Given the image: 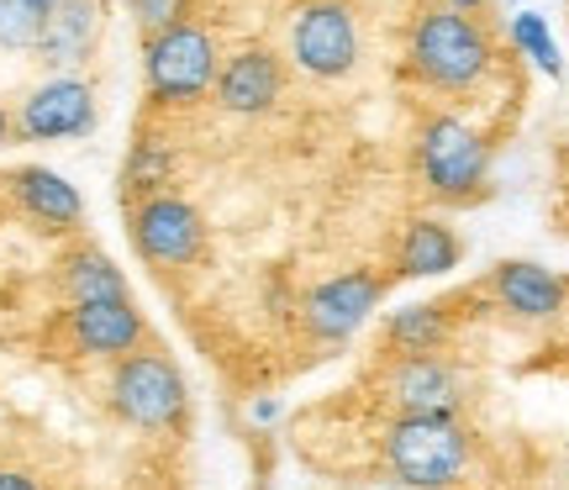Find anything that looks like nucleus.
I'll list each match as a JSON object with an SVG mask.
<instances>
[{
  "label": "nucleus",
  "mask_w": 569,
  "mask_h": 490,
  "mask_svg": "<svg viewBox=\"0 0 569 490\" xmlns=\"http://www.w3.org/2000/svg\"><path fill=\"white\" fill-rule=\"evenodd\" d=\"M448 11H459V17H469V11H480V6H486V0H443Z\"/></svg>",
  "instance_id": "a878e982"
},
{
  "label": "nucleus",
  "mask_w": 569,
  "mask_h": 490,
  "mask_svg": "<svg viewBox=\"0 0 569 490\" xmlns=\"http://www.w3.org/2000/svg\"><path fill=\"white\" fill-rule=\"evenodd\" d=\"M111 407L132 428H174L190 407V390L169 353H127L111 374Z\"/></svg>",
  "instance_id": "39448f33"
},
{
  "label": "nucleus",
  "mask_w": 569,
  "mask_h": 490,
  "mask_svg": "<svg viewBox=\"0 0 569 490\" xmlns=\"http://www.w3.org/2000/svg\"><path fill=\"white\" fill-rule=\"evenodd\" d=\"M380 453L407 490H448L469 470V432L459 417H396Z\"/></svg>",
  "instance_id": "f257e3e1"
},
{
  "label": "nucleus",
  "mask_w": 569,
  "mask_h": 490,
  "mask_svg": "<svg viewBox=\"0 0 569 490\" xmlns=\"http://www.w3.org/2000/svg\"><path fill=\"white\" fill-rule=\"evenodd\" d=\"M169 169H174L169 143H163V138H142V143H132L122 184L127 190H142V196H159V184H169Z\"/></svg>",
  "instance_id": "412c9836"
},
{
  "label": "nucleus",
  "mask_w": 569,
  "mask_h": 490,
  "mask_svg": "<svg viewBox=\"0 0 569 490\" xmlns=\"http://www.w3.org/2000/svg\"><path fill=\"white\" fill-rule=\"evenodd\" d=\"M465 259V243H459V232L438 217H422V222L407 227V243L396 253V274H407V280H432V274H448V269H459Z\"/></svg>",
  "instance_id": "dca6fc26"
},
{
  "label": "nucleus",
  "mask_w": 569,
  "mask_h": 490,
  "mask_svg": "<svg viewBox=\"0 0 569 490\" xmlns=\"http://www.w3.org/2000/svg\"><path fill=\"white\" fill-rule=\"evenodd\" d=\"M274 417H280V401H274V396L253 401V422H274Z\"/></svg>",
  "instance_id": "b1692460"
},
{
  "label": "nucleus",
  "mask_w": 569,
  "mask_h": 490,
  "mask_svg": "<svg viewBox=\"0 0 569 490\" xmlns=\"http://www.w3.org/2000/svg\"><path fill=\"white\" fill-rule=\"evenodd\" d=\"M17 138L21 143H59L96 132V90L80 74H53L17 106Z\"/></svg>",
  "instance_id": "6e6552de"
},
{
  "label": "nucleus",
  "mask_w": 569,
  "mask_h": 490,
  "mask_svg": "<svg viewBox=\"0 0 569 490\" xmlns=\"http://www.w3.org/2000/svg\"><path fill=\"white\" fill-rule=\"evenodd\" d=\"M280 84H284L280 53L243 48V53H232V59L217 69L211 96H217V106L232 111V117H259V111H269V106L280 101Z\"/></svg>",
  "instance_id": "9b49d317"
},
{
  "label": "nucleus",
  "mask_w": 569,
  "mask_h": 490,
  "mask_svg": "<svg viewBox=\"0 0 569 490\" xmlns=\"http://www.w3.org/2000/svg\"><path fill=\"white\" fill-rule=\"evenodd\" d=\"M386 343L396 348L401 359H422V353H438V348L448 343V311L432 307V301H417V307L390 311Z\"/></svg>",
  "instance_id": "a211bd4d"
},
{
  "label": "nucleus",
  "mask_w": 569,
  "mask_h": 490,
  "mask_svg": "<svg viewBox=\"0 0 569 490\" xmlns=\"http://www.w3.org/2000/svg\"><path fill=\"white\" fill-rule=\"evenodd\" d=\"M380 301H386V280L369 274V269H348V274L322 280L306 296V332L322 338V343H348L375 317Z\"/></svg>",
  "instance_id": "1a4fd4ad"
},
{
  "label": "nucleus",
  "mask_w": 569,
  "mask_h": 490,
  "mask_svg": "<svg viewBox=\"0 0 569 490\" xmlns=\"http://www.w3.org/2000/svg\"><path fill=\"white\" fill-rule=\"evenodd\" d=\"M132 243L148 264L159 269H184L206 253V217L184 196H142L132 206Z\"/></svg>",
  "instance_id": "0eeeda50"
},
{
  "label": "nucleus",
  "mask_w": 569,
  "mask_h": 490,
  "mask_svg": "<svg viewBox=\"0 0 569 490\" xmlns=\"http://www.w3.org/2000/svg\"><path fill=\"white\" fill-rule=\"evenodd\" d=\"M490 296L511 317H522V322H553L569 301V286L553 269L532 264V259H507V264H496V274H490Z\"/></svg>",
  "instance_id": "f8f14e48"
},
{
  "label": "nucleus",
  "mask_w": 569,
  "mask_h": 490,
  "mask_svg": "<svg viewBox=\"0 0 569 490\" xmlns=\"http://www.w3.org/2000/svg\"><path fill=\"white\" fill-rule=\"evenodd\" d=\"M386 396L401 407V417H459L465 407V380L459 369L422 353V359H396L386 374Z\"/></svg>",
  "instance_id": "9d476101"
},
{
  "label": "nucleus",
  "mask_w": 569,
  "mask_h": 490,
  "mask_svg": "<svg viewBox=\"0 0 569 490\" xmlns=\"http://www.w3.org/2000/svg\"><path fill=\"white\" fill-rule=\"evenodd\" d=\"M417 163L438 201H469L490 174V143L459 117H432L417 138Z\"/></svg>",
  "instance_id": "20e7f679"
},
{
  "label": "nucleus",
  "mask_w": 569,
  "mask_h": 490,
  "mask_svg": "<svg viewBox=\"0 0 569 490\" xmlns=\"http://www.w3.org/2000/svg\"><path fill=\"white\" fill-rule=\"evenodd\" d=\"M290 63L311 80H343L359 63V21L343 0H306L290 17Z\"/></svg>",
  "instance_id": "423d86ee"
},
{
  "label": "nucleus",
  "mask_w": 569,
  "mask_h": 490,
  "mask_svg": "<svg viewBox=\"0 0 569 490\" xmlns=\"http://www.w3.org/2000/svg\"><path fill=\"white\" fill-rule=\"evenodd\" d=\"M217 69H222L217 42L196 21H174L142 42V80H148V96L163 106L201 101L217 84Z\"/></svg>",
  "instance_id": "7ed1b4c3"
},
{
  "label": "nucleus",
  "mask_w": 569,
  "mask_h": 490,
  "mask_svg": "<svg viewBox=\"0 0 569 490\" xmlns=\"http://www.w3.org/2000/svg\"><path fill=\"white\" fill-rule=\"evenodd\" d=\"M63 296H69V307L132 301V290H127V274L111 264V259H106L101 248H74V253L63 259Z\"/></svg>",
  "instance_id": "f3484780"
},
{
  "label": "nucleus",
  "mask_w": 569,
  "mask_h": 490,
  "mask_svg": "<svg viewBox=\"0 0 569 490\" xmlns=\"http://www.w3.org/2000/svg\"><path fill=\"white\" fill-rule=\"evenodd\" d=\"M106 27V6L101 0H59V11L48 17L38 42V59L48 69H69V63H84L101 42Z\"/></svg>",
  "instance_id": "2eb2a0df"
},
{
  "label": "nucleus",
  "mask_w": 569,
  "mask_h": 490,
  "mask_svg": "<svg viewBox=\"0 0 569 490\" xmlns=\"http://www.w3.org/2000/svg\"><path fill=\"white\" fill-rule=\"evenodd\" d=\"M6 190H11V201L42 227H80L84 222V196L63 180V174L42 169V163L11 169V174H6Z\"/></svg>",
  "instance_id": "4468645a"
},
{
  "label": "nucleus",
  "mask_w": 569,
  "mask_h": 490,
  "mask_svg": "<svg viewBox=\"0 0 569 490\" xmlns=\"http://www.w3.org/2000/svg\"><path fill=\"white\" fill-rule=\"evenodd\" d=\"M11 138H17V122H11V111H6V106H0V148L11 143Z\"/></svg>",
  "instance_id": "393cba45"
},
{
  "label": "nucleus",
  "mask_w": 569,
  "mask_h": 490,
  "mask_svg": "<svg viewBox=\"0 0 569 490\" xmlns=\"http://www.w3.org/2000/svg\"><path fill=\"white\" fill-rule=\"evenodd\" d=\"M490 69V42L469 17L432 6L411 27V74L432 90H469Z\"/></svg>",
  "instance_id": "f03ea898"
},
{
  "label": "nucleus",
  "mask_w": 569,
  "mask_h": 490,
  "mask_svg": "<svg viewBox=\"0 0 569 490\" xmlns=\"http://www.w3.org/2000/svg\"><path fill=\"white\" fill-rule=\"evenodd\" d=\"M59 11V0H0V48L6 53H38L42 27Z\"/></svg>",
  "instance_id": "6ab92c4d"
},
{
  "label": "nucleus",
  "mask_w": 569,
  "mask_h": 490,
  "mask_svg": "<svg viewBox=\"0 0 569 490\" xmlns=\"http://www.w3.org/2000/svg\"><path fill=\"white\" fill-rule=\"evenodd\" d=\"M511 42H517V48H522V53H528V59L549 74V80H559V74H565L559 42H553L549 21L538 17V11H517V17H511Z\"/></svg>",
  "instance_id": "aec40b11"
},
{
  "label": "nucleus",
  "mask_w": 569,
  "mask_h": 490,
  "mask_svg": "<svg viewBox=\"0 0 569 490\" xmlns=\"http://www.w3.org/2000/svg\"><path fill=\"white\" fill-rule=\"evenodd\" d=\"M69 338L80 353H96V359H127L138 353L142 338H148V322L132 301H101V307H74L69 311Z\"/></svg>",
  "instance_id": "ddd939ff"
},
{
  "label": "nucleus",
  "mask_w": 569,
  "mask_h": 490,
  "mask_svg": "<svg viewBox=\"0 0 569 490\" xmlns=\"http://www.w3.org/2000/svg\"><path fill=\"white\" fill-rule=\"evenodd\" d=\"M0 490H42L32 474H21V470H0Z\"/></svg>",
  "instance_id": "5701e85b"
},
{
  "label": "nucleus",
  "mask_w": 569,
  "mask_h": 490,
  "mask_svg": "<svg viewBox=\"0 0 569 490\" xmlns=\"http://www.w3.org/2000/svg\"><path fill=\"white\" fill-rule=\"evenodd\" d=\"M0 190H6V174H0Z\"/></svg>",
  "instance_id": "bb28decb"
},
{
  "label": "nucleus",
  "mask_w": 569,
  "mask_h": 490,
  "mask_svg": "<svg viewBox=\"0 0 569 490\" xmlns=\"http://www.w3.org/2000/svg\"><path fill=\"white\" fill-rule=\"evenodd\" d=\"M132 17H138V27L153 38V32H163V27L184 21V0H132Z\"/></svg>",
  "instance_id": "4be33fe9"
}]
</instances>
